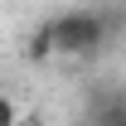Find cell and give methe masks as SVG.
Returning a JSON list of instances; mask_svg holds the SVG:
<instances>
[{"label":"cell","instance_id":"1","mask_svg":"<svg viewBox=\"0 0 126 126\" xmlns=\"http://www.w3.org/2000/svg\"><path fill=\"white\" fill-rule=\"evenodd\" d=\"M111 34H116V19L107 10H63L53 15V39H58V58H97L102 48L111 44Z\"/></svg>","mask_w":126,"mask_h":126},{"label":"cell","instance_id":"2","mask_svg":"<svg viewBox=\"0 0 126 126\" xmlns=\"http://www.w3.org/2000/svg\"><path fill=\"white\" fill-rule=\"evenodd\" d=\"M87 116L102 126H126V87H97V97L87 102Z\"/></svg>","mask_w":126,"mask_h":126},{"label":"cell","instance_id":"3","mask_svg":"<svg viewBox=\"0 0 126 126\" xmlns=\"http://www.w3.org/2000/svg\"><path fill=\"white\" fill-rule=\"evenodd\" d=\"M24 58L29 63H48V58H58V39H53V19H44L39 29L29 34V44H24Z\"/></svg>","mask_w":126,"mask_h":126},{"label":"cell","instance_id":"4","mask_svg":"<svg viewBox=\"0 0 126 126\" xmlns=\"http://www.w3.org/2000/svg\"><path fill=\"white\" fill-rule=\"evenodd\" d=\"M19 121V107H15V97H5L0 92V126H15Z\"/></svg>","mask_w":126,"mask_h":126}]
</instances>
